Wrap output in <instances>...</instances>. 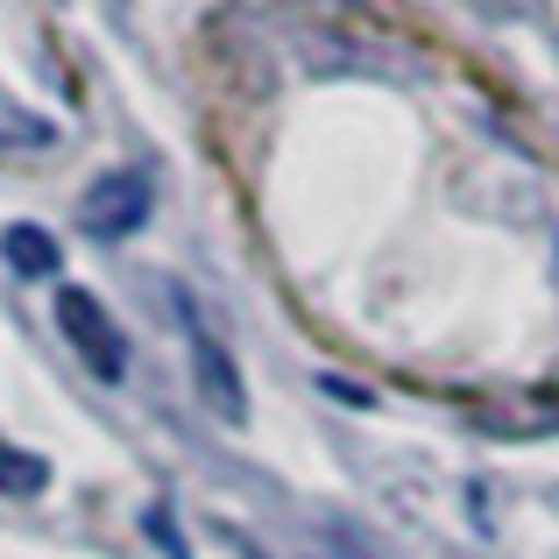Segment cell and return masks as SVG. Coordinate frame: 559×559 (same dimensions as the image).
Here are the masks:
<instances>
[{
  "label": "cell",
  "mask_w": 559,
  "mask_h": 559,
  "mask_svg": "<svg viewBox=\"0 0 559 559\" xmlns=\"http://www.w3.org/2000/svg\"><path fill=\"white\" fill-rule=\"evenodd\" d=\"M43 489H50V461L0 439V496H43Z\"/></svg>",
  "instance_id": "5"
},
{
  "label": "cell",
  "mask_w": 559,
  "mask_h": 559,
  "mask_svg": "<svg viewBox=\"0 0 559 559\" xmlns=\"http://www.w3.org/2000/svg\"><path fill=\"white\" fill-rule=\"evenodd\" d=\"M150 178L142 170H107V178H93L85 185V199H79V219H85V234L93 241H121V234H135L142 219H150Z\"/></svg>",
  "instance_id": "2"
},
{
  "label": "cell",
  "mask_w": 559,
  "mask_h": 559,
  "mask_svg": "<svg viewBox=\"0 0 559 559\" xmlns=\"http://www.w3.org/2000/svg\"><path fill=\"white\" fill-rule=\"evenodd\" d=\"M0 255H8V270H14V276H28V284H36V276H57V270H64V248H57L50 234L36 227V219H14V227L0 234Z\"/></svg>",
  "instance_id": "4"
},
{
  "label": "cell",
  "mask_w": 559,
  "mask_h": 559,
  "mask_svg": "<svg viewBox=\"0 0 559 559\" xmlns=\"http://www.w3.org/2000/svg\"><path fill=\"white\" fill-rule=\"evenodd\" d=\"M57 326H64L71 355H79L99 382H121V376H128V341H121V326L107 319V305H99L93 290L71 284L64 298H57Z\"/></svg>",
  "instance_id": "1"
},
{
  "label": "cell",
  "mask_w": 559,
  "mask_h": 559,
  "mask_svg": "<svg viewBox=\"0 0 559 559\" xmlns=\"http://www.w3.org/2000/svg\"><path fill=\"white\" fill-rule=\"evenodd\" d=\"M185 312H191V305H185ZM191 382H199V396H205V411H213V418H227V425H241V418H248L241 376H234L227 347L213 341V326H205L199 312H191Z\"/></svg>",
  "instance_id": "3"
}]
</instances>
